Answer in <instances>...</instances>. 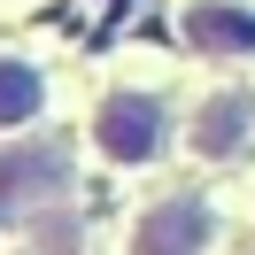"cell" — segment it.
Here are the masks:
<instances>
[{
  "label": "cell",
  "instance_id": "cell-1",
  "mask_svg": "<svg viewBox=\"0 0 255 255\" xmlns=\"http://www.w3.org/2000/svg\"><path fill=\"white\" fill-rule=\"evenodd\" d=\"M93 139H101L109 162H147V155L162 147V109H155L147 93H109V101H101Z\"/></svg>",
  "mask_w": 255,
  "mask_h": 255
},
{
  "label": "cell",
  "instance_id": "cell-2",
  "mask_svg": "<svg viewBox=\"0 0 255 255\" xmlns=\"http://www.w3.org/2000/svg\"><path fill=\"white\" fill-rule=\"evenodd\" d=\"M201 240H209V217H201V201H193V193L162 201L155 217L139 224V255H193Z\"/></svg>",
  "mask_w": 255,
  "mask_h": 255
},
{
  "label": "cell",
  "instance_id": "cell-3",
  "mask_svg": "<svg viewBox=\"0 0 255 255\" xmlns=\"http://www.w3.org/2000/svg\"><path fill=\"white\" fill-rule=\"evenodd\" d=\"M186 39L209 47V54H248L255 47V16L248 8H224V0H201V8L186 16Z\"/></svg>",
  "mask_w": 255,
  "mask_h": 255
},
{
  "label": "cell",
  "instance_id": "cell-4",
  "mask_svg": "<svg viewBox=\"0 0 255 255\" xmlns=\"http://www.w3.org/2000/svg\"><path fill=\"white\" fill-rule=\"evenodd\" d=\"M54 186H62V147H31L0 162V193H54Z\"/></svg>",
  "mask_w": 255,
  "mask_h": 255
},
{
  "label": "cell",
  "instance_id": "cell-5",
  "mask_svg": "<svg viewBox=\"0 0 255 255\" xmlns=\"http://www.w3.org/2000/svg\"><path fill=\"white\" fill-rule=\"evenodd\" d=\"M39 93H47V85H39L31 62H0V131H8V124H31Z\"/></svg>",
  "mask_w": 255,
  "mask_h": 255
},
{
  "label": "cell",
  "instance_id": "cell-6",
  "mask_svg": "<svg viewBox=\"0 0 255 255\" xmlns=\"http://www.w3.org/2000/svg\"><path fill=\"white\" fill-rule=\"evenodd\" d=\"M240 116H248L240 101H209V109H201V131H193V147H201V155H224V147L240 139Z\"/></svg>",
  "mask_w": 255,
  "mask_h": 255
}]
</instances>
